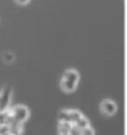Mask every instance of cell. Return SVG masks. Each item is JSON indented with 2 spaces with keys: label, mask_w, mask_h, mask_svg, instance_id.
Wrapping results in <instances>:
<instances>
[{
  "label": "cell",
  "mask_w": 127,
  "mask_h": 135,
  "mask_svg": "<svg viewBox=\"0 0 127 135\" xmlns=\"http://www.w3.org/2000/svg\"><path fill=\"white\" fill-rule=\"evenodd\" d=\"M9 133V125L7 124H1L0 125V135H4Z\"/></svg>",
  "instance_id": "obj_13"
},
{
  "label": "cell",
  "mask_w": 127,
  "mask_h": 135,
  "mask_svg": "<svg viewBox=\"0 0 127 135\" xmlns=\"http://www.w3.org/2000/svg\"><path fill=\"white\" fill-rule=\"evenodd\" d=\"M74 125L81 130V129H84V128H85V127L89 126V119L85 118V116H81L79 120H76V122L74 123Z\"/></svg>",
  "instance_id": "obj_8"
},
{
  "label": "cell",
  "mask_w": 127,
  "mask_h": 135,
  "mask_svg": "<svg viewBox=\"0 0 127 135\" xmlns=\"http://www.w3.org/2000/svg\"><path fill=\"white\" fill-rule=\"evenodd\" d=\"M72 124L71 122H60L59 133L60 135H69V131L71 129Z\"/></svg>",
  "instance_id": "obj_7"
},
{
  "label": "cell",
  "mask_w": 127,
  "mask_h": 135,
  "mask_svg": "<svg viewBox=\"0 0 127 135\" xmlns=\"http://www.w3.org/2000/svg\"><path fill=\"white\" fill-rule=\"evenodd\" d=\"M81 135H94V130L90 126H87L81 130Z\"/></svg>",
  "instance_id": "obj_11"
},
{
  "label": "cell",
  "mask_w": 127,
  "mask_h": 135,
  "mask_svg": "<svg viewBox=\"0 0 127 135\" xmlns=\"http://www.w3.org/2000/svg\"><path fill=\"white\" fill-rule=\"evenodd\" d=\"M100 110L102 113H104L107 116H111L117 111V105L111 99H104L100 103Z\"/></svg>",
  "instance_id": "obj_4"
},
{
  "label": "cell",
  "mask_w": 127,
  "mask_h": 135,
  "mask_svg": "<svg viewBox=\"0 0 127 135\" xmlns=\"http://www.w3.org/2000/svg\"><path fill=\"white\" fill-rule=\"evenodd\" d=\"M9 125V133L11 135H21L23 132V127H22L21 123H18L16 121H12V122L8 124Z\"/></svg>",
  "instance_id": "obj_5"
},
{
  "label": "cell",
  "mask_w": 127,
  "mask_h": 135,
  "mask_svg": "<svg viewBox=\"0 0 127 135\" xmlns=\"http://www.w3.org/2000/svg\"><path fill=\"white\" fill-rule=\"evenodd\" d=\"M81 116H82V114L79 110H76V109L69 110V121L72 123V124H74L76 120H79Z\"/></svg>",
  "instance_id": "obj_6"
},
{
  "label": "cell",
  "mask_w": 127,
  "mask_h": 135,
  "mask_svg": "<svg viewBox=\"0 0 127 135\" xmlns=\"http://www.w3.org/2000/svg\"><path fill=\"white\" fill-rule=\"evenodd\" d=\"M80 80V75L74 69L67 70L61 80V89L66 93H72L76 89Z\"/></svg>",
  "instance_id": "obj_1"
},
{
  "label": "cell",
  "mask_w": 127,
  "mask_h": 135,
  "mask_svg": "<svg viewBox=\"0 0 127 135\" xmlns=\"http://www.w3.org/2000/svg\"><path fill=\"white\" fill-rule=\"evenodd\" d=\"M10 112H11L13 120L18 123H21V124L25 122L26 120L29 118L30 115L28 107L25 105H22V104L14 106L12 109L10 110Z\"/></svg>",
  "instance_id": "obj_2"
},
{
  "label": "cell",
  "mask_w": 127,
  "mask_h": 135,
  "mask_svg": "<svg viewBox=\"0 0 127 135\" xmlns=\"http://www.w3.org/2000/svg\"><path fill=\"white\" fill-rule=\"evenodd\" d=\"M14 1L19 5H26L30 2V0H14Z\"/></svg>",
  "instance_id": "obj_14"
},
{
  "label": "cell",
  "mask_w": 127,
  "mask_h": 135,
  "mask_svg": "<svg viewBox=\"0 0 127 135\" xmlns=\"http://www.w3.org/2000/svg\"><path fill=\"white\" fill-rule=\"evenodd\" d=\"M4 135H11L10 133H7V134H4Z\"/></svg>",
  "instance_id": "obj_15"
},
{
  "label": "cell",
  "mask_w": 127,
  "mask_h": 135,
  "mask_svg": "<svg viewBox=\"0 0 127 135\" xmlns=\"http://www.w3.org/2000/svg\"><path fill=\"white\" fill-rule=\"evenodd\" d=\"M69 135H81V129H79L76 126H75L72 124V126L71 127V129L69 131Z\"/></svg>",
  "instance_id": "obj_12"
},
{
  "label": "cell",
  "mask_w": 127,
  "mask_h": 135,
  "mask_svg": "<svg viewBox=\"0 0 127 135\" xmlns=\"http://www.w3.org/2000/svg\"><path fill=\"white\" fill-rule=\"evenodd\" d=\"M12 88L11 86H5L4 89L0 91V112H3L8 110L9 104L12 98Z\"/></svg>",
  "instance_id": "obj_3"
},
{
  "label": "cell",
  "mask_w": 127,
  "mask_h": 135,
  "mask_svg": "<svg viewBox=\"0 0 127 135\" xmlns=\"http://www.w3.org/2000/svg\"><path fill=\"white\" fill-rule=\"evenodd\" d=\"M59 121L60 122H70L69 121V110L68 109H63L59 112Z\"/></svg>",
  "instance_id": "obj_9"
},
{
  "label": "cell",
  "mask_w": 127,
  "mask_h": 135,
  "mask_svg": "<svg viewBox=\"0 0 127 135\" xmlns=\"http://www.w3.org/2000/svg\"><path fill=\"white\" fill-rule=\"evenodd\" d=\"M2 59H3V61H4L5 63L10 64L14 62L15 56H14V54L11 53V52H4L3 55H2Z\"/></svg>",
  "instance_id": "obj_10"
}]
</instances>
